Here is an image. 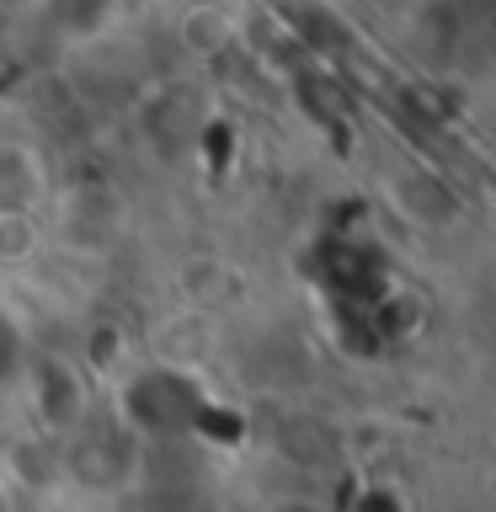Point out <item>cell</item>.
I'll list each match as a JSON object with an SVG mask.
<instances>
[{
	"label": "cell",
	"instance_id": "1",
	"mask_svg": "<svg viewBox=\"0 0 496 512\" xmlns=\"http://www.w3.org/2000/svg\"><path fill=\"white\" fill-rule=\"evenodd\" d=\"M32 246H38L32 219L22 214V208H0V262H22Z\"/></svg>",
	"mask_w": 496,
	"mask_h": 512
},
{
	"label": "cell",
	"instance_id": "2",
	"mask_svg": "<svg viewBox=\"0 0 496 512\" xmlns=\"http://www.w3.org/2000/svg\"><path fill=\"white\" fill-rule=\"evenodd\" d=\"M262 512H331L320 496H299V491H288V496H272V502Z\"/></svg>",
	"mask_w": 496,
	"mask_h": 512
},
{
	"label": "cell",
	"instance_id": "3",
	"mask_svg": "<svg viewBox=\"0 0 496 512\" xmlns=\"http://www.w3.org/2000/svg\"><path fill=\"white\" fill-rule=\"evenodd\" d=\"M0 512H16V502H11V491H0Z\"/></svg>",
	"mask_w": 496,
	"mask_h": 512
}]
</instances>
